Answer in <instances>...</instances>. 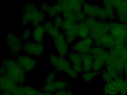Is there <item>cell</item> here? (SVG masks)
<instances>
[{"instance_id": "1", "label": "cell", "mask_w": 127, "mask_h": 95, "mask_svg": "<svg viewBox=\"0 0 127 95\" xmlns=\"http://www.w3.org/2000/svg\"><path fill=\"white\" fill-rule=\"evenodd\" d=\"M46 15L37 7L34 2L23 4L21 22L23 27L31 24L34 26L42 24L46 21Z\"/></svg>"}, {"instance_id": "2", "label": "cell", "mask_w": 127, "mask_h": 95, "mask_svg": "<svg viewBox=\"0 0 127 95\" xmlns=\"http://www.w3.org/2000/svg\"><path fill=\"white\" fill-rule=\"evenodd\" d=\"M2 64L5 68V75L13 79L18 85L24 84L27 73L20 66L16 59L4 58L2 60Z\"/></svg>"}, {"instance_id": "3", "label": "cell", "mask_w": 127, "mask_h": 95, "mask_svg": "<svg viewBox=\"0 0 127 95\" xmlns=\"http://www.w3.org/2000/svg\"><path fill=\"white\" fill-rule=\"evenodd\" d=\"M49 63L55 71L64 72L67 75L73 69L71 63L66 56L51 53Z\"/></svg>"}, {"instance_id": "4", "label": "cell", "mask_w": 127, "mask_h": 95, "mask_svg": "<svg viewBox=\"0 0 127 95\" xmlns=\"http://www.w3.org/2000/svg\"><path fill=\"white\" fill-rule=\"evenodd\" d=\"M79 24L75 22L64 19L61 29L64 35L66 42L69 45L73 44L78 38Z\"/></svg>"}, {"instance_id": "5", "label": "cell", "mask_w": 127, "mask_h": 95, "mask_svg": "<svg viewBox=\"0 0 127 95\" xmlns=\"http://www.w3.org/2000/svg\"><path fill=\"white\" fill-rule=\"evenodd\" d=\"M23 41L21 37L15 34L13 31L6 33L5 43L9 48L11 54L13 55H18L23 50Z\"/></svg>"}, {"instance_id": "6", "label": "cell", "mask_w": 127, "mask_h": 95, "mask_svg": "<svg viewBox=\"0 0 127 95\" xmlns=\"http://www.w3.org/2000/svg\"><path fill=\"white\" fill-rule=\"evenodd\" d=\"M82 11L87 17H92L101 21H107L105 9L103 6L92 5L86 1L83 4Z\"/></svg>"}, {"instance_id": "7", "label": "cell", "mask_w": 127, "mask_h": 95, "mask_svg": "<svg viewBox=\"0 0 127 95\" xmlns=\"http://www.w3.org/2000/svg\"><path fill=\"white\" fill-rule=\"evenodd\" d=\"M94 46V40L91 37L79 39L71 45L70 50L81 55L90 53L92 48Z\"/></svg>"}, {"instance_id": "8", "label": "cell", "mask_w": 127, "mask_h": 95, "mask_svg": "<svg viewBox=\"0 0 127 95\" xmlns=\"http://www.w3.org/2000/svg\"><path fill=\"white\" fill-rule=\"evenodd\" d=\"M45 49L44 43H38L33 41L23 42V50L27 55L34 58L40 56Z\"/></svg>"}, {"instance_id": "9", "label": "cell", "mask_w": 127, "mask_h": 95, "mask_svg": "<svg viewBox=\"0 0 127 95\" xmlns=\"http://www.w3.org/2000/svg\"><path fill=\"white\" fill-rule=\"evenodd\" d=\"M110 24L108 21H101L98 19L95 24L90 28V37L94 40L103 35L109 33Z\"/></svg>"}, {"instance_id": "10", "label": "cell", "mask_w": 127, "mask_h": 95, "mask_svg": "<svg viewBox=\"0 0 127 95\" xmlns=\"http://www.w3.org/2000/svg\"><path fill=\"white\" fill-rule=\"evenodd\" d=\"M109 33L116 39L126 40L127 37V24L117 21H109Z\"/></svg>"}, {"instance_id": "11", "label": "cell", "mask_w": 127, "mask_h": 95, "mask_svg": "<svg viewBox=\"0 0 127 95\" xmlns=\"http://www.w3.org/2000/svg\"><path fill=\"white\" fill-rule=\"evenodd\" d=\"M53 44L59 55L66 56L70 51V45L66 42L65 36L62 32L53 39Z\"/></svg>"}, {"instance_id": "12", "label": "cell", "mask_w": 127, "mask_h": 95, "mask_svg": "<svg viewBox=\"0 0 127 95\" xmlns=\"http://www.w3.org/2000/svg\"><path fill=\"white\" fill-rule=\"evenodd\" d=\"M71 84L66 81L55 80L52 83L44 84L41 88V91L54 94L59 91L70 88Z\"/></svg>"}, {"instance_id": "13", "label": "cell", "mask_w": 127, "mask_h": 95, "mask_svg": "<svg viewBox=\"0 0 127 95\" xmlns=\"http://www.w3.org/2000/svg\"><path fill=\"white\" fill-rule=\"evenodd\" d=\"M16 60L26 73L33 70L37 63L35 58L27 54L21 53L17 56Z\"/></svg>"}, {"instance_id": "14", "label": "cell", "mask_w": 127, "mask_h": 95, "mask_svg": "<svg viewBox=\"0 0 127 95\" xmlns=\"http://www.w3.org/2000/svg\"><path fill=\"white\" fill-rule=\"evenodd\" d=\"M115 41L116 39L110 33H108L94 40V46L102 47L109 50L115 47Z\"/></svg>"}, {"instance_id": "15", "label": "cell", "mask_w": 127, "mask_h": 95, "mask_svg": "<svg viewBox=\"0 0 127 95\" xmlns=\"http://www.w3.org/2000/svg\"><path fill=\"white\" fill-rule=\"evenodd\" d=\"M40 7V9L46 14L50 20H53L58 15L61 14V7L58 3L52 5L47 3H41Z\"/></svg>"}, {"instance_id": "16", "label": "cell", "mask_w": 127, "mask_h": 95, "mask_svg": "<svg viewBox=\"0 0 127 95\" xmlns=\"http://www.w3.org/2000/svg\"><path fill=\"white\" fill-rule=\"evenodd\" d=\"M13 95H47L45 92L29 85H18L12 93Z\"/></svg>"}, {"instance_id": "17", "label": "cell", "mask_w": 127, "mask_h": 95, "mask_svg": "<svg viewBox=\"0 0 127 95\" xmlns=\"http://www.w3.org/2000/svg\"><path fill=\"white\" fill-rule=\"evenodd\" d=\"M18 85L6 75H0V88L1 91H7L13 93Z\"/></svg>"}, {"instance_id": "18", "label": "cell", "mask_w": 127, "mask_h": 95, "mask_svg": "<svg viewBox=\"0 0 127 95\" xmlns=\"http://www.w3.org/2000/svg\"><path fill=\"white\" fill-rule=\"evenodd\" d=\"M66 57L71 63L73 70H78L83 67L82 55L70 50Z\"/></svg>"}, {"instance_id": "19", "label": "cell", "mask_w": 127, "mask_h": 95, "mask_svg": "<svg viewBox=\"0 0 127 95\" xmlns=\"http://www.w3.org/2000/svg\"><path fill=\"white\" fill-rule=\"evenodd\" d=\"M102 6L105 9L107 21H117L116 13L112 5L111 0L103 1Z\"/></svg>"}, {"instance_id": "20", "label": "cell", "mask_w": 127, "mask_h": 95, "mask_svg": "<svg viewBox=\"0 0 127 95\" xmlns=\"http://www.w3.org/2000/svg\"><path fill=\"white\" fill-rule=\"evenodd\" d=\"M120 88L114 79L109 83H105L103 88V95H119Z\"/></svg>"}, {"instance_id": "21", "label": "cell", "mask_w": 127, "mask_h": 95, "mask_svg": "<svg viewBox=\"0 0 127 95\" xmlns=\"http://www.w3.org/2000/svg\"><path fill=\"white\" fill-rule=\"evenodd\" d=\"M45 33L43 24H39L35 26L32 32V37L33 41L38 43H44Z\"/></svg>"}, {"instance_id": "22", "label": "cell", "mask_w": 127, "mask_h": 95, "mask_svg": "<svg viewBox=\"0 0 127 95\" xmlns=\"http://www.w3.org/2000/svg\"><path fill=\"white\" fill-rule=\"evenodd\" d=\"M46 33L49 35L52 38H55L61 32V29L54 25L52 20L46 21L43 24Z\"/></svg>"}, {"instance_id": "23", "label": "cell", "mask_w": 127, "mask_h": 95, "mask_svg": "<svg viewBox=\"0 0 127 95\" xmlns=\"http://www.w3.org/2000/svg\"><path fill=\"white\" fill-rule=\"evenodd\" d=\"M106 58L103 56L94 57L92 71L96 72H101L104 69L105 65Z\"/></svg>"}, {"instance_id": "24", "label": "cell", "mask_w": 127, "mask_h": 95, "mask_svg": "<svg viewBox=\"0 0 127 95\" xmlns=\"http://www.w3.org/2000/svg\"><path fill=\"white\" fill-rule=\"evenodd\" d=\"M94 56L90 53L82 55V67L83 72H88L92 71V65Z\"/></svg>"}, {"instance_id": "25", "label": "cell", "mask_w": 127, "mask_h": 95, "mask_svg": "<svg viewBox=\"0 0 127 95\" xmlns=\"http://www.w3.org/2000/svg\"><path fill=\"white\" fill-rule=\"evenodd\" d=\"M111 3L117 13L127 15V0H111Z\"/></svg>"}, {"instance_id": "26", "label": "cell", "mask_w": 127, "mask_h": 95, "mask_svg": "<svg viewBox=\"0 0 127 95\" xmlns=\"http://www.w3.org/2000/svg\"><path fill=\"white\" fill-rule=\"evenodd\" d=\"M85 1L72 0H68L69 7L72 12L77 13L82 11L83 5Z\"/></svg>"}, {"instance_id": "27", "label": "cell", "mask_w": 127, "mask_h": 95, "mask_svg": "<svg viewBox=\"0 0 127 95\" xmlns=\"http://www.w3.org/2000/svg\"><path fill=\"white\" fill-rule=\"evenodd\" d=\"M90 29L84 23L79 24L78 29V38L79 39H84L90 36Z\"/></svg>"}, {"instance_id": "28", "label": "cell", "mask_w": 127, "mask_h": 95, "mask_svg": "<svg viewBox=\"0 0 127 95\" xmlns=\"http://www.w3.org/2000/svg\"><path fill=\"white\" fill-rule=\"evenodd\" d=\"M90 53L94 57L101 56L107 58L108 56V50L102 47L94 46L91 50Z\"/></svg>"}, {"instance_id": "29", "label": "cell", "mask_w": 127, "mask_h": 95, "mask_svg": "<svg viewBox=\"0 0 127 95\" xmlns=\"http://www.w3.org/2000/svg\"><path fill=\"white\" fill-rule=\"evenodd\" d=\"M100 74L101 72H95L92 71L90 72H83L81 74V77L83 81L86 82H89Z\"/></svg>"}, {"instance_id": "30", "label": "cell", "mask_w": 127, "mask_h": 95, "mask_svg": "<svg viewBox=\"0 0 127 95\" xmlns=\"http://www.w3.org/2000/svg\"><path fill=\"white\" fill-rule=\"evenodd\" d=\"M32 36V32L31 29L29 27H26L21 34V39L23 42H26L30 41Z\"/></svg>"}, {"instance_id": "31", "label": "cell", "mask_w": 127, "mask_h": 95, "mask_svg": "<svg viewBox=\"0 0 127 95\" xmlns=\"http://www.w3.org/2000/svg\"><path fill=\"white\" fill-rule=\"evenodd\" d=\"M87 16L83 11L74 14V22L78 24L84 22Z\"/></svg>"}, {"instance_id": "32", "label": "cell", "mask_w": 127, "mask_h": 95, "mask_svg": "<svg viewBox=\"0 0 127 95\" xmlns=\"http://www.w3.org/2000/svg\"><path fill=\"white\" fill-rule=\"evenodd\" d=\"M104 69L112 76L114 79H116L119 76V72L115 68L111 67V66L105 65Z\"/></svg>"}, {"instance_id": "33", "label": "cell", "mask_w": 127, "mask_h": 95, "mask_svg": "<svg viewBox=\"0 0 127 95\" xmlns=\"http://www.w3.org/2000/svg\"><path fill=\"white\" fill-rule=\"evenodd\" d=\"M64 21V19L61 14L58 15L53 19L54 25L60 29L61 28Z\"/></svg>"}, {"instance_id": "34", "label": "cell", "mask_w": 127, "mask_h": 95, "mask_svg": "<svg viewBox=\"0 0 127 95\" xmlns=\"http://www.w3.org/2000/svg\"><path fill=\"white\" fill-rule=\"evenodd\" d=\"M101 75L102 78L103 79V80L105 82V83H109L114 80L112 76L105 69L101 72Z\"/></svg>"}, {"instance_id": "35", "label": "cell", "mask_w": 127, "mask_h": 95, "mask_svg": "<svg viewBox=\"0 0 127 95\" xmlns=\"http://www.w3.org/2000/svg\"><path fill=\"white\" fill-rule=\"evenodd\" d=\"M57 72L54 70L49 74L46 78L45 84L52 83L55 81L56 77L57 76Z\"/></svg>"}, {"instance_id": "36", "label": "cell", "mask_w": 127, "mask_h": 95, "mask_svg": "<svg viewBox=\"0 0 127 95\" xmlns=\"http://www.w3.org/2000/svg\"><path fill=\"white\" fill-rule=\"evenodd\" d=\"M74 94L70 88H69L57 91L53 95H74Z\"/></svg>"}, {"instance_id": "37", "label": "cell", "mask_w": 127, "mask_h": 95, "mask_svg": "<svg viewBox=\"0 0 127 95\" xmlns=\"http://www.w3.org/2000/svg\"><path fill=\"white\" fill-rule=\"evenodd\" d=\"M117 21L122 24H127V15L123 13H117Z\"/></svg>"}, {"instance_id": "38", "label": "cell", "mask_w": 127, "mask_h": 95, "mask_svg": "<svg viewBox=\"0 0 127 95\" xmlns=\"http://www.w3.org/2000/svg\"><path fill=\"white\" fill-rule=\"evenodd\" d=\"M97 20L98 19L95 18L87 17L84 23L88 26L90 29L95 24Z\"/></svg>"}, {"instance_id": "39", "label": "cell", "mask_w": 127, "mask_h": 95, "mask_svg": "<svg viewBox=\"0 0 127 95\" xmlns=\"http://www.w3.org/2000/svg\"><path fill=\"white\" fill-rule=\"evenodd\" d=\"M127 94V79L125 78L120 88L119 95H126Z\"/></svg>"}, {"instance_id": "40", "label": "cell", "mask_w": 127, "mask_h": 95, "mask_svg": "<svg viewBox=\"0 0 127 95\" xmlns=\"http://www.w3.org/2000/svg\"><path fill=\"white\" fill-rule=\"evenodd\" d=\"M125 62V66L124 69V75L125 78L127 79V49L126 54L124 59Z\"/></svg>"}, {"instance_id": "41", "label": "cell", "mask_w": 127, "mask_h": 95, "mask_svg": "<svg viewBox=\"0 0 127 95\" xmlns=\"http://www.w3.org/2000/svg\"><path fill=\"white\" fill-rule=\"evenodd\" d=\"M0 95H13L12 93L9 91H1Z\"/></svg>"}, {"instance_id": "42", "label": "cell", "mask_w": 127, "mask_h": 95, "mask_svg": "<svg viewBox=\"0 0 127 95\" xmlns=\"http://www.w3.org/2000/svg\"><path fill=\"white\" fill-rule=\"evenodd\" d=\"M126 45L127 46V37L126 39Z\"/></svg>"}, {"instance_id": "43", "label": "cell", "mask_w": 127, "mask_h": 95, "mask_svg": "<svg viewBox=\"0 0 127 95\" xmlns=\"http://www.w3.org/2000/svg\"><path fill=\"white\" fill-rule=\"evenodd\" d=\"M74 95H78V94H77L75 93L74 94Z\"/></svg>"}]
</instances>
